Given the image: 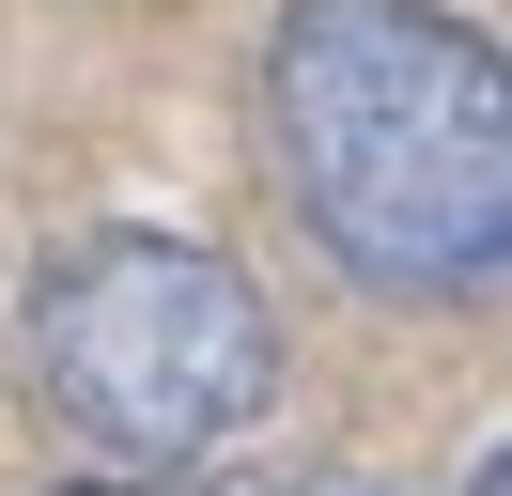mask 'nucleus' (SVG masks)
<instances>
[{"label": "nucleus", "instance_id": "obj_1", "mask_svg": "<svg viewBox=\"0 0 512 496\" xmlns=\"http://www.w3.org/2000/svg\"><path fill=\"white\" fill-rule=\"evenodd\" d=\"M264 155L373 295H481L512 264V62L450 0H295L264 31Z\"/></svg>", "mask_w": 512, "mask_h": 496}, {"label": "nucleus", "instance_id": "obj_2", "mask_svg": "<svg viewBox=\"0 0 512 496\" xmlns=\"http://www.w3.org/2000/svg\"><path fill=\"white\" fill-rule=\"evenodd\" d=\"M32 388L78 450L109 465H187L280 403V310L218 233L109 217L32 279Z\"/></svg>", "mask_w": 512, "mask_h": 496}, {"label": "nucleus", "instance_id": "obj_3", "mask_svg": "<svg viewBox=\"0 0 512 496\" xmlns=\"http://www.w3.org/2000/svg\"><path fill=\"white\" fill-rule=\"evenodd\" d=\"M63 496H264V481H233V465H202V481H187V465H171V481H63Z\"/></svg>", "mask_w": 512, "mask_h": 496}, {"label": "nucleus", "instance_id": "obj_4", "mask_svg": "<svg viewBox=\"0 0 512 496\" xmlns=\"http://www.w3.org/2000/svg\"><path fill=\"white\" fill-rule=\"evenodd\" d=\"M311 496H388V481H311Z\"/></svg>", "mask_w": 512, "mask_h": 496}, {"label": "nucleus", "instance_id": "obj_5", "mask_svg": "<svg viewBox=\"0 0 512 496\" xmlns=\"http://www.w3.org/2000/svg\"><path fill=\"white\" fill-rule=\"evenodd\" d=\"M466 496H512V481H497V465H481V481H466Z\"/></svg>", "mask_w": 512, "mask_h": 496}]
</instances>
